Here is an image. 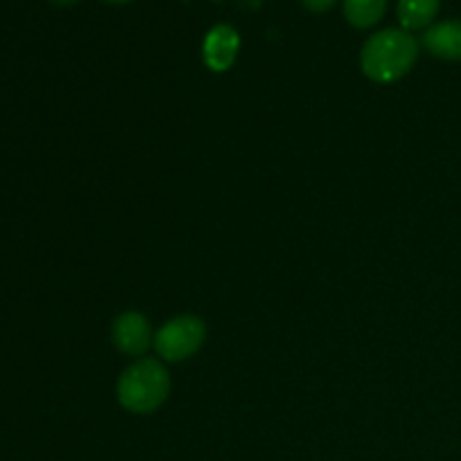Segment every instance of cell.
<instances>
[{
    "mask_svg": "<svg viewBox=\"0 0 461 461\" xmlns=\"http://www.w3.org/2000/svg\"><path fill=\"white\" fill-rule=\"evenodd\" d=\"M419 59V43L405 30H383L369 36L360 52L365 77L376 84H394L403 79Z\"/></svg>",
    "mask_w": 461,
    "mask_h": 461,
    "instance_id": "obj_1",
    "label": "cell"
},
{
    "mask_svg": "<svg viewBox=\"0 0 461 461\" xmlns=\"http://www.w3.org/2000/svg\"><path fill=\"white\" fill-rule=\"evenodd\" d=\"M171 394V376L158 358H138L120 374L117 401L131 414H153Z\"/></svg>",
    "mask_w": 461,
    "mask_h": 461,
    "instance_id": "obj_2",
    "label": "cell"
},
{
    "mask_svg": "<svg viewBox=\"0 0 461 461\" xmlns=\"http://www.w3.org/2000/svg\"><path fill=\"white\" fill-rule=\"evenodd\" d=\"M207 327L196 315H178L162 324L153 338V349L162 363H183L203 349Z\"/></svg>",
    "mask_w": 461,
    "mask_h": 461,
    "instance_id": "obj_3",
    "label": "cell"
},
{
    "mask_svg": "<svg viewBox=\"0 0 461 461\" xmlns=\"http://www.w3.org/2000/svg\"><path fill=\"white\" fill-rule=\"evenodd\" d=\"M111 338L120 354L129 356V358H144V354L153 347L156 333H153L147 315L138 313V311H126L113 320Z\"/></svg>",
    "mask_w": 461,
    "mask_h": 461,
    "instance_id": "obj_4",
    "label": "cell"
},
{
    "mask_svg": "<svg viewBox=\"0 0 461 461\" xmlns=\"http://www.w3.org/2000/svg\"><path fill=\"white\" fill-rule=\"evenodd\" d=\"M239 48H241V39L237 30L230 25H216L207 32L203 41V61L210 70L225 72L237 61Z\"/></svg>",
    "mask_w": 461,
    "mask_h": 461,
    "instance_id": "obj_5",
    "label": "cell"
},
{
    "mask_svg": "<svg viewBox=\"0 0 461 461\" xmlns=\"http://www.w3.org/2000/svg\"><path fill=\"white\" fill-rule=\"evenodd\" d=\"M423 48L444 61H461V21H441L423 32Z\"/></svg>",
    "mask_w": 461,
    "mask_h": 461,
    "instance_id": "obj_6",
    "label": "cell"
},
{
    "mask_svg": "<svg viewBox=\"0 0 461 461\" xmlns=\"http://www.w3.org/2000/svg\"><path fill=\"white\" fill-rule=\"evenodd\" d=\"M439 5L441 0H399L396 14L405 32L426 30L439 14Z\"/></svg>",
    "mask_w": 461,
    "mask_h": 461,
    "instance_id": "obj_7",
    "label": "cell"
},
{
    "mask_svg": "<svg viewBox=\"0 0 461 461\" xmlns=\"http://www.w3.org/2000/svg\"><path fill=\"white\" fill-rule=\"evenodd\" d=\"M387 0H342L345 18L358 30L374 27L383 18Z\"/></svg>",
    "mask_w": 461,
    "mask_h": 461,
    "instance_id": "obj_8",
    "label": "cell"
},
{
    "mask_svg": "<svg viewBox=\"0 0 461 461\" xmlns=\"http://www.w3.org/2000/svg\"><path fill=\"white\" fill-rule=\"evenodd\" d=\"M302 3H304V7H309L311 12L322 14V12H329V9L336 5V0H302Z\"/></svg>",
    "mask_w": 461,
    "mask_h": 461,
    "instance_id": "obj_9",
    "label": "cell"
},
{
    "mask_svg": "<svg viewBox=\"0 0 461 461\" xmlns=\"http://www.w3.org/2000/svg\"><path fill=\"white\" fill-rule=\"evenodd\" d=\"M52 5H57V7H70V5H77L79 0H50Z\"/></svg>",
    "mask_w": 461,
    "mask_h": 461,
    "instance_id": "obj_10",
    "label": "cell"
},
{
    "mask_svg": "<svg viewBox=\"0 0 461 461\" xmlns=\"http://www.w3.org/2000/svg\"><path fill=\"white\" fill-rule=\"evenodd\" d=\"M106 3H113V5H124V3H131V0H106Z\"/></svg>",
    "mask_w": 461,
    "mask_h": 461,
    "instance_id": "obj_11",
    "label": "cell"
}]
</instances>
